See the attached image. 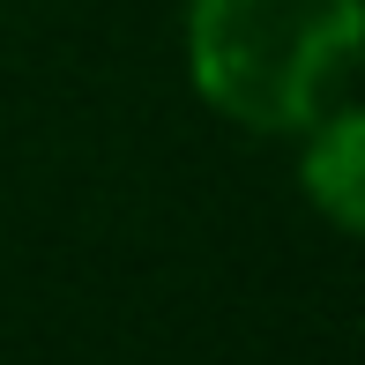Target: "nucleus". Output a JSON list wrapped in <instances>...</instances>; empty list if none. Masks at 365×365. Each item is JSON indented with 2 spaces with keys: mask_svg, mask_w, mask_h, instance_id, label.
Listing matches in <instances>:
<instances>
[{
  "mask_svg": "<svg viewBox=\"0 0 365 365\" xmlns=\"http://www.w3.org/2000/svg\"><path fill=\"white\" fill-rule=\"evenodd\" d=\"M365 0H179V68L209 120L291 142L351 97Z\"/></svg>",
  "mask_w": 365,
  "mask_h": 365,
  "instance_id": "obj_1",
  "label": "nucleus"
},
{
  "mask_svg": "<svg viewBox=\"0 0 365 365\" xmlns=\"http://www.w3.org/2000/svg\"><path fill=\"white\" fill-rule=\"evenodd\" d=\"M298 194H306V209L321 217L336 239H358L365 231V105L358 97H336L328 112H313L306 127H298Z\"/></svg>",
  "mask_w": 365,
  "mask_h": 365,
  "instance_id": "obj_2",
  "label": "nucleus"
}]
</instances>
